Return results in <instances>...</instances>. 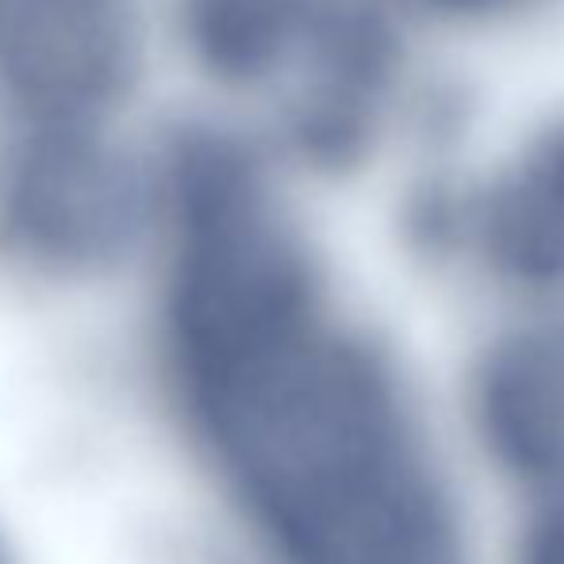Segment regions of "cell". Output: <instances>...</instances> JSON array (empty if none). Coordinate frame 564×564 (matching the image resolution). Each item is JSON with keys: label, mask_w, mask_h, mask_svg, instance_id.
I'll return each instance as SVG.
<instances>
[{"label": "cell", "mask_w": 564, "mask_h": 564, "mask_svg": "<svg viewBox=\"0 0 564 564\" xmlns=\"http://www.w3.org/2000/svg\"><path fill=\"white\" fill-rule=\"evenodd\" d=\"M162 338L196 442L276 564H465L400 384L330 319L315 265L170 284Z\"/></svg>", "instance_id": "6da1fadb"}, {"label": "cell", "mask_w": 564, "mask_h": 564, "mask_svg": "<svg viewBox=\"0 0 564 564\" xmlns=\"http://www.w3.org/2000/svg\"><path fill=\"white\" fill-rule=\"evenodd\" d=\"M150 212L147 170L100 127H31L0 177V238L43 273L119 265L147 235Z\"/></svg>", "instance_id": "7a4b0ae2"}, {"label": "cell", "mask_w": 564, "mask_h": 564, "mask_svg": "<svg viewBox=\"0 0 564 564\" xmlns=\"http://www.w3.org/2000/svg\"><path fill=\"white\" fill-rule=\"evenodd\" d=\"M139 54V0H0V82L31 127H100Z\"/></svg>", "instance_id": "3957f363"}, {"label": "cell", "mask_w": 564, "mask_h": 564, "mask_svg": "<svg viewBox=\"0 0 564 564\" xmlns=\"http://www.w3.org/2000/svg\"><path fill=\"white\" fill-rule=\"evenodd\" d=\"M346 0H185L181 20L196 62L216 82L253 89L307 74Z\"/></svg>", "instance_id": "277c9868"}, {"label": "cell", "mask_w": 564, "mask_h": 564, "mask_svg": "<svg viewBox=\"0 0 564 564\" xmlns=\"http://www.w3.org/2000/svg\"><path fill=\"white\" fill-rule=\"evenodd\" d=\"M480 419L519 473L564 480V323L514 335L488 357Z\"/></svg>", "instance_id": "5b68a950"}, {"label": "cell", "mask_w": 564, "mask_h": 564, "mask_svg": "<svg viewBox=\"0 0 564 564\" xmlns=\"http://www.w3.org/2000/svg\"><path fill=\"white\" fill-rule=\"evenodd\" d=\"M491 261L519 281L564 276V123L545 131L480 208Z\"/></svg>", "instance_id": "8992f818"}, {"label": "cell", "mask_w": 564, "mask_h": 564, "mask_svg": "<svg viewBox=\"0 0 564 564\" xmlns=\"http://www.w3.org/2000/svg\"><path fill=\"white\" fill-rule=\"evenodd\" d=\"M522 564H564V507L530 530Z\"/></svg>", "instance_id": "52a82bcc"}, {"label": "cell", "mask_w": 564, "mask_h": 564, "mask_svg": "<svg viewBox=\"0 0 564 564\" xmlns=\"http://www.w3.org/2000/svg\"><path fill=\"white\" fill-rule=\"evenodd\" d=\"M426 4L442 8V12L473 15V12H491V8H503V4H511V0H426Z\"/></svg>", "instance_id": "ba28073f"}, {"label": "cell", "mask_w": 564, "mask_h": 564, "mask_svg": "<svg viewBox=\"0 0 564 564\" xmlns=\"http://www.w3.org/2000/svg\"><path fill=\"white\" fill-rule=\"evenodd\" d=\"M0 564H15L12 550H8V542H4V534H0Z\"/></svg>", "instance_id": "9c48e42d"}]
</instances>
